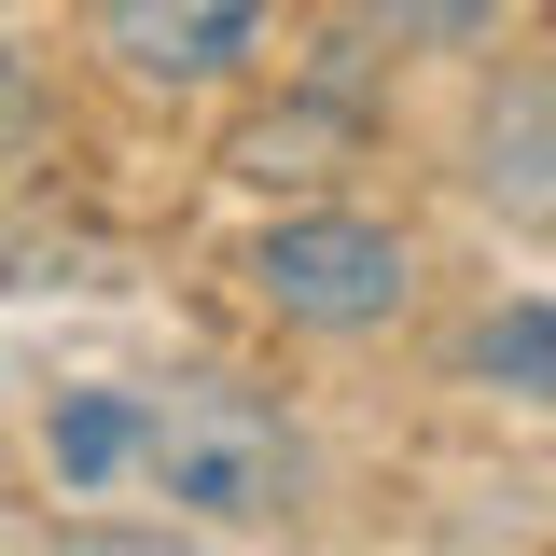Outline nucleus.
<instances>
[{
    "label": "nucleus",
    "mask_w": 556,
    "mask_h": 556,
    "mask_svg": "<svg viewBox=\"0 0 556 556\" xmlns=\"http://www.w3.org/2000/svg\"><path fill=\"white\" fill-rule=\"evenodd\" d=\"M473 390H515V404H556V292H515V306H486V320H459V348H445Z\"/></svg>",
    "instance_id": "39448f33"
},
{
    "label": "nucleus",
    "mask_w": 556,
    "mask_h": 556,
    "mask_svg": "<svg viewBox=\"0 0 556 556\" xmlns=\"http://www.w3.org/2000/svg\"><path fill=\"white\" fill-rule=\"evenodd\" d=\"M56 486H139L181 529H292L306 515V431L237 390V376H167V390H70L42 417Z\"/></svg>",
    "instance_id": "f257e3e1"
},
{
    "label": "nucleus",
    "mask_w": 556,
    "mask_h": 556,
    "mask_svg": "<svg viewBox=\"0 0 556 556\" xmlns=\"http://www.w3.org/2000/svg\"><path fill=\"white\" fill-rule=\"evenodd\" d=\"M84 56L126 98H223L265 56V0H84Z\"/></svg>",
    "instance_id": "7ed1b4c3"
},
{
    "label": "nucleus",
    "mask_w": 556,
    "mask_h": 556,
    "mask_svg": "<svg viewBox=\"0 0 556 556\" xmlns=\"http://www.w3.org/2000/svg\"><path fill=\"white\" fill-rule=\"evenodd\" d=\"M390 56H473V42H501L515 28V0H348Z\"/></svg>",
    "instance_id": "423d86ee"
},
{
    "label": "nucleus",
    "mask_w": 556,
    "mask_h": 556,
    "mask_svg": "<svg viewBox=\"0 0 556 556\" xmlns=\"http://www.w3.org/2000/svg\"><path fill=\"white\" fill-rule=\"evenodd\" d=\"M459 195L515 237H556V56H501L459 112Z\"/></svg>",
    "instance_id": "20e7f679"
},
{
    "label": "nucleus",
    "mask_w": 556,
    "mask_h": 556,
    "mask_svg": "<svg viewBox=\"0 0 556 556\" xmlns=\"http://www.w3.org/2000/svg\"><path fill=\"white\" fill-rule=\"evenodd\" d=\"M237 278L292 334H390L417 306V237L376 223V208H278L265 237L237 251Z\"/></svg>",
    "instance_id": "f03ea898"
}]
</instances>
